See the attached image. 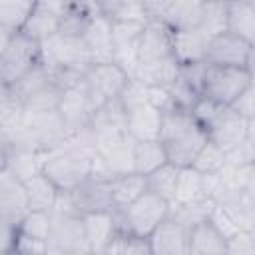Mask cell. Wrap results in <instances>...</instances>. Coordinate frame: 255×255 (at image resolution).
Wrapping results in <instances>:
<instances>
[{
    "instance_id": "cell-1",
    "label": "cell",
    "mask_w": 255,
    "mask_h": 255,
    "mask_svg": "<svg viewBox=\"0 0 255 255\" xmlns=\"http://www.w3.org/2000/svg\"><path fill=\"white\" fill-rule=\"evenodd\" d=\"M94 157L96 153L92 145V133L88 129L80 135L70 137L68 143L62 145L60 149L48 151L42 173L60 191H72L92 175Z\"/></svg>"
},
{
    "instance_id": "cell-2",
    "label": "cell",
    "mask_w": 255,
    "mask_h": 255,
    "mask_svg": "<svg viewBox=\"0 0 255 255\" xmlns=\"http://www.w3.org/2000/svg\"><path fill=\"white\" fill-rule=\"evenodd\" d=\"M159 141L165 149L167 163L175 167H191L195 155L207 143V131L193 120L191 112L175 106L161 112Z\"/></svg>"
},
{
    "instance_id": "cell-3",
    "label": "cell",
    "mask_w": 255,
    "mask_h": 255,
    "mask_svg": "<svg viewBox=\"0 0 255 255\" xmlns=\"http://www.w3.org/2000/svg\"><path fill=\"white\" fill-rule=\"evenodd\" d=\"M76 213V215H90V213H106L116 211L112 193H110V179L100 175H90L72 191H62L58 203L52 213Z\"/></svg>"
},
{
    "instance_id": "cell-4",
    "label": "cell",
    "mask_w": 255,
    "mask_h": 255,
    "mask_svg": "<svg viewBox=\"0 0 255 255\" xmlns=\"http://www.w3.org/2000/svg\"><path fill=\"white\" fill-rule=\"evenodd\" d=\"M116 213L122 231L147 239L169 217V203L145 189L133 203Z\"/></svg>"
},
{
    "instance_id": "cell-5",
    "label": "cell",
    "mask_w": 255,
    "mask_h": 255,
    "mask_svg": "<svg viewBox=\"0 0 255 255\" xmlns=\"http://www.w3.org/2000/svg\"><path fill=\"white\" fill-rule=\"evenodd\" d=\"M128 80H129V76L114 62L92 64L84 72L82 82H80V86L86 94L90 112L94 114L102 106L118 100V96L122 94Z\"/></svg>"
},
{
    "instance_id": "cell-6",
    "label": "cell",
    "mask_w": 255,
    "mask_h": 255,
    "mask_svg": "<svg viewBox=\"0 0 255 255\" xmlns=\"http://www.w3.org/2000/svg\"><path fill=\"white\" fill-rule=\"evenodd\" d=\"M253 72L243 68H223L205 64L203 82H201V96L211 100L217 106L229 108L241 92L253 86Z\"/></svg>"
},
{
    "instance_id": "cell-7",
    "label": "cell",
    "mask_w": 255,
    "mask_h": 255,
    "mask_svg": "<svg viewBox=\"0 0 255 255\" xmlns=\"http://www.w3.org/2000/svg\"><path fill=\"white\" fill-rule=\"evenodd\" d=\"M40 64H42L40 42L28 38L22 32H16L8 48L0 56V86L12 88Z\"/></svg>"
},
{
    "instance_id": "cell-8",
    "label": "cell",
    "mask_w": 255,
    "mask_h": 255,
    "mask_svg": "<svg viewBox=\"0 0 255 255\" xmlns=\"http://www.w3.org/2000/svg\"><path fill=\"white\" fill-rule=\"evenodd\" d=\"M46 249L64 255H88L90 245L86 237L84 217L76 213H52L50 235L46 239Z\"/></svg>"
},
{
    "instance_id": "cell-9",
    "label": "cell",
    "mask_w": 255,
    "mask_h": 255,
    "mask_svg": "<svg viewBox=\"0 0 255 255\" xmlns=\"http://www.w3.org/2000/svg\"><path fill=\"white\" fill-rule=\"evenodd\" d=\"M253 54H255L253 44L229 32H223V34L209 38L205 64L223 66V68H243V70L253 72Z\"/></svg>"
},
{
    "instance_id": "cell-10",
    "label": "cell",
    "mask_w": 255,
    "mask_h": 255,
    "mask_svg": "<svg viewBox=\"0 0 255 255\" xmlns=\"http://www.w3.org/2000/svg\"><path fill=\"white\" fill-rule=\"evenodd\" d=\"M205 131L207 139L227 153L243 143L249 135H255V120H243L231 108H221Z\"/></svg>"
},
{
    "instance_id": "cell-11",
    "label": "cell",
    "mask_w": 255,
    "mask_h": 255,
    "mask_svg": "<svg viewBox=\"0 0 255 255\" xmlns=\"http://www.w3.org/2000/svg\"><path fill=\"white\" fill-rule=\"evenodd\" d=\"M24 128L36 147L42 151H54L68 143L70 133L60 120L58 112H46V114H26L24 112Z\"/></svg>"
},
{
    "instance_id": "cell-12",
    "label": "cell",
    "mask_w": 255,
    "mask_h": 255,
    "mask_svg": "<svg viewBox=\"0 0 255 255\" xmlns=\"http://www.w3.org/2000/svg\"><path fill=\"white\" fill-rule=\"evenodd\" d=\"M145 24L143 22H112V42H114L112 62L118 64L129 78L133 76L137 66V44Z\"/></svg>"
},
{
    "instance_id": "cell-13",
    "label": "cell",
    "mask_w": 255,
    "mask_h": 255,
    "mask_svg": "<svg viewBox=\"0 0 255 255\" xmlns=\"http://www.w3.org/2000/svg\"><path fill=\"white\" fill-rule=\"evenodd\" d=\"M66 2H58V0H48V2H34L26 24L22 26V34H26L28 38L36 40V42H46L52 36L58 34L60 28V18L64 12Z\"/></svg>"
},
{
    "instance_id": "cell-14",
    "label": "cell",
    "mask_w": 255,
    "mask_h": 255,
    "mask_svg": "<svg viewBox=\"0 0 255 255\" xmlns=\"http://www.w3.org/2000/svg\"><path fill=\"white\" fill-rule=\"evenodd\" d=\"M56 112H58L60 120L64 122V126H66V129H68L70 137L88 131L92 112H90L86 94H84V90H82L80 84L74 86V88L64 90V94H62V98H60V104H58Z\"/></svg>"
},
{
    "instance_id": "cell-15",
    "label": "cell",
    "mask_w": 255,
    "mask_h": 255,
    "mask_svg": "<svg viewBox=\"0 0 255 255\" xmlns=\"http://www.w3.org/2000/svg\"><path fill=\"white\" fill-rule=\"evenodd\" d=\"M28 199L24 181L12 175L8 169L0 171V217L18 225V221L28 213Z\"/></svg>"
},
{
    "instance_id": "cell-16",
    "label": "cell",
    "mask_w": 255,
    "mask_h": 255,
    "mask_svg": "<svg viewBox=\"0 0 255 255\" xmlns=\"http://www.w3.org/2000/svg\"><path fill=\"white\" fill-rule=\"evenodd\" d=\"M171 40H173V32L165 24L147 22L143 26V32L137 44V64H149V62H157L173 56Z\"/></svg>"
},
{
    "instance_id": "cell-17",
    "label": "cell",
    "mask_w": 255,
    "mask_h": 255,
    "mask_svg": "<svg viewBox=\"0 0 255 255\" xmlns=\"http://www.w3.org/2000/svg\"><path fill=\"white\" fill-rule=\"evenodd\" d=\"M46 159V151L32 147V145H20V143H4V169H8L18 179H28L36 173H42Z\"/></svg>"
},
{
    "instance_id": "cell-18",
    "label": "cell",
    "mask_w": 255,
    "mask_h": 255,
    "mask_svg": "<svg viewBox=\"0 0 255 255\" xmlns=\"http://www.w3.org/2000/svg\"><path fill=\"white\" fill-rule=\"evenodd\" d=\"M82 40H84V44H86L94 64L112 62L114 42H112V20L110 18H106L100 12H96L92 16V20L88 22Z\"/></svg>"
},
{
    "instance_id": "cell-19",
    "label": "cell",
    "mask_w": 255,
    "mask_h": 255,
    "mask_svg": "<svg viewBox=\"0 0 255 255\" xmlns=\"http://www.w3.org/2000/svg\"><path fill=\"white\" fill-rule=\"evenodd\" d=\"M151 255H187V229L167 217L147 237Z\"/></svg>"
},
{
    "instance_id": "cell-20",
    "label": "cell",
    "mask_w": 255,
    "mask_h": 255,
    "mask_svg": "<svg viewBox=\"0 0 255 255\" xmlns=\"http://www.w3.org/2000/svg\"><path fill=\"white\" fill-rule=\"evenodd\" d=\"M126 129L133 141L159 139L161 129V110L151 104H143L126 114Z\"/></svg>"
},
{
    "instance_id": "cell-21",
    "label": "cell",
    "mask_w": 255,
    "mask_h": 255,
    "mask_svg": "<svg viewBox=\"0 0 255 255\" xmlns=\"http://www.w3.org/2000/svg\"><path fill=\"white\" fill-rule=\"evenodd\" d=\"M84 227H86V237L90 245V253H104L116 233L120 231L118 223V213L116 211H106V213H90L84 215Z\"/></svg>"
},
{
    "instance_id": "cell-22",
    "label": "cell",
    "mask_w": 255,
    "mask_h": 255,
    "mask_svg": "<svg viewBox=\"0 0 255 255\" xmlns=\"http://www.w3.org/2000/svg\"><path fill=\"white\" fill-rule=\"evenodd\" d=\"M207 44H209V36H205L199 28L173 32L171 54L179 62V66L199 64V62H205Z\"/></svg>"
},
{
    "instance_id": "cell-23",
    "label": "cell",
    "mask_w": 255,
    "mask_h": 255,
    "mask_svg": "<svg viewBox=\"0 0 255 255\" xmlns=\"http://www.w3.org/2000/svg\"><path fill=\"white\" fill-rule=\"evenodd\" d=\"M201 8L203 2L197 0H165V8L159 22L165 24L171 32L193 30L199 26Z\"/></svg>"
},
{
    "instance_id": "cell-24",
    "label": "cell",
    "mask_w": 255,
    "mask_h": 255,
    "mask_svg": "<svg viewBox=\"0 0 255 255\" xmlns=\"http://www.w3.org/2000/svg\"><path fill=\"white\" fill-rule=\"evenodd\" d=\"M217 205L231 217L239 231H255V195L253 193H239L229 191L225 193Z\"/></svg>"
},
{
    "instance_id": "cell-25",
    "label": "cell",
    "mask_w": 255,
    "mask_h": 255,
    "mask_svg": "<svg viewBox=\"0 0 255 255\" xmlns=\"http://www.w3.org/2000/svg\"><path fill=\"white\" fill-rule=\"evenodd\" d=\"M177 74H179V62L173 56H169L157 62L137 64L131 78L147 88H169L175 82Z\"/></svg>"
},
{
    "instance_id": "cell-26",
    "label": "cell",
    "mask_w": 255,
    "mask_h": 255,
    "mask_svg": "<svg viewBox=\"0 0 255 255\" xmlns=\"http://www.w3.org/2000/svg\"><path fill=\"white\" fill-rule=\"evenodd\" d=\"M187 255H225V237L209 221H201L187 231Z\"/></svg>"
},
{
    "instance_id": "cell-27",
    "label": "cell",
    "mask_w": 255,
    "mask_h": 255,
    "mask_svg": "<svg viewBox=\"0 0 255 255\" xmlns=\"http://www.w3.org/2000/svg\"><path fill=\"white\" fill-rule=\"evenodd\" d=\"M227 32L255 46V2H227Z\"/></svg>"
},
{
    "instance_id": "cell-28",
    "label": "cell",
    "mask_w": 255,
    "mask_h": 255,
    "mask_svg": "<svg viewBox=\"0 0 255 255\" xmlns=\"http://www.w3.org/2000/svg\"><path fill=\"white\" fill-rule=\"evenodd\" d=\"M24 189H26L28 209L30 211H48V213L54 211L58 197L62 193L44 173H36L32 177L24 179Z\"/></svg>"
},
{
    "instance_id": "cell-29",
    "label": "cell",
    "mask_w": 255,
    "mask_h": 255,
    "mask_svg": "<svg viewBox=\"0 0 255 255\" xmlns=\"http://www.w3.org/2000/svg\"><path fill=\"white\" fill-rule=\"evenodd\" d=\"M98 12L96 2H66L62 18H60V36L68 38H82L88 22Z\"/></svg>"
},
{
    "instance_id": "cell-30",
    "label": "cell",
    "mask_w": 255,
    "mask_h": 255,
    "mask_svg": "<svg viewBox=\"0 0 255 255\" xmlns=\"http://www.w3.org/2000/svg\"><path fill=\"white\" fill-rule=\"evenodd\" d=\"M145 177L131 171V173H124V175H116L110 179V193H112V201H114V209L122 211L124 207H128L129 203H133L143 191H145Z\"/></svg>"
},
{
    "instance_id": "cell-31",
    "label": "cell",
    "mask_w": 255,
    "mask_h": 255,
    "mask_svg": "<svg viewBox=\"0 0 255 255\" xmlns=\"http://www.w3.org/2000/svg\"><path fill=\"white\" fill-rule=\"evenodd\" d=\"M167 163L165 149L159 139H145L133 143V171L139 175H149L157 167Z\"/></svg>"
},
{
    "instance_id": "cell-32",
    "label": "cell",
    "mask_w": 255,
    "mask_h": 255,
    "mask_svg": "<svg viewBox=\"0 0 255 255\" xmlns=\"http://www.w3.org/2000/svg\"><path fill=\"white\" fill-rule=\"evenodd\" d=\"M92 133H108V131H128L126 129V114L120 106L118 100L102 106L96 110L90 118V128Z\"/></svg>"
},
{
    "instance_id": "cell-33",
    "label": "cell",
    "mask_w": 255,
    "mask_h": 255,
    "mask_svg": "<svg viewBox=\"0 0 255 255\" xmlns=\"http://www.w3.org/2000/svg\"><path fill=\"white\" fill-rule=\"evenodd\" d=\"M24 120V106L10 88L0 86V139L20 128Z\"/></svg>"
},
{
    "instance_id": "cell-34",
    "label": "cell",
    "mask_w": 255,
    "mask_h": 255,
    "mask_svg": "<svg viewBox=\"0 0 255 255\" xmlns=\"http://www.w3.org/2000/svg\"><path fill=\"white\" fill-rule=\"evenodd\" d=\"M199 197H203L201 173H197L193 167H181L177 173V183H175V191H173V199L169 203V209L177 207V205H185V203L195 201Z\"/></svg>"
},
{
    "instance_id": "cell-35",
    "label": "cell",
    "mask_w": 255,
    "mask_h": 255,
    "mask_svg": "<svg viewBox=\"0 0 255 255\" xmlns=\"http://www.w3.org/2000/svg\"><path fill=\"white\" fill-rule=\"evenodd\" d=\"M215 201L209 199V197H199L195 201H189L185 205H177V207H171L169 209V217H173L179 225H183L187 231L201 223V221H207L211 209H213Z\"/></svg>"
},
{
    "instance_id": "cell-36",
    "label": "cell",
    "mask_w": 255,
    "mask_h": 255,
    "mask_svg": "<svg viewBox=\"0 0 255 255\" xmlns=\"http://www.w3.org/2000/svg\"><path fill=\"white\" fill-rule=\"evenodd\" d=\"M177 173H179V167H175L171 163H163L161 167H157L155 171L145 175L147 191H151V193L159 195L161 199H165L167 203H171L175 183H177Z\"/></svg>"
},
{
    "instance_id": "cell-37",
    "label": "cell",
    "mask_w": 255,
    "mask_h": 255,
    "mask_svg": "<svg viewBox=\"0 0 255 255\" xmlns=\"http://www.w3.org/2000/svg\"><path fill=\"white\" fill-rule=\"evenodd\" d=\"M50 225H52V213H48V211H28L18 221L16 229H18L20 237L46 243V239L50 235Z\"/></svg>"
},
{
    "instance_id": "cell-38",
    "label": "cell",
    "mask_w": 255,
    "mask_h": 255,
    "mask_svg": "<svg viewBox=\"0 0 255 255\" xmlns=\"http://www.w3.org/2000/svg\"><path fill=\"white\" fill-rule=\"evenodd\" d=\"M197 28L209 38L227 32V2H203Z\"/></svg>"
},
{
    "instance_id": "cell-39",
    "label": "cell",
    "mask_w": 255,
    "mask_h": 255,
    "mask_svg": "<svg viewBox=\"0 0 255 255\" xmlns=\"http://www.w3.org/2000/svg\"><path fill=\"white\" fill-rule=\"evenodd\" d=\"M62 94H64V90H62L56 82H50L48 86H44L42 90H38L36 94H32L28 100H24V112H26V114L56 112Z\"/></svg>"
},
{
    "instance_id": "cell-40",
    "label": "cell",
    "mask_w": 255,
    "mask_h": 255,
    "mask_svg": "<svg viewBox=\"0 0 255 255\" xmlns=\"http://www.w3.org/2000/svg\"><path fill=\"white\" fill-rule=\"evenodd\" d=\"M34 2L28 0H0V26L12 32H20Z\"/></svg>"
},
{
    "instance_id": "cell-41",
    "label": "cell",
    "mask_w": 255,
    "mask_h": 255,
    "mask_svg": "<svg viewBox=\"0 0 255 255\" xmlns=\"http://www.w3.org/2000/svg\"><path fill=\"white\" fill-rule=\"evenodd\" d=\"M225 163H227V153H225L221 147H217L215 143H211V141L207 139V143H205V145L201 147V151L195 155L191 167H193L197 173L207 175V173H219V171L225 167Z\"/></svg>"
},
{
    "instance_id": "cell-42",
    "label": "cell",
    "mask_w": 255,
    "mask_h": 255,
    "mask_svg": "<svg viewBox=\"0 0 255 255\" xmlns=\"http://www.w3.org/2000/svg\"><path fill=\"white\" fill-rule=\"evenodd\" d=\"M104 255H151V251L147 239L135 237L120 229L112 239V243L108 245V249L104 251Z\"/></svg>"
},
{
    "instance_id": "cell-43",
    "label": "cell",
    "mask_w": 255,
    "mask_h": 255,
    "mask_svg": "<svg viewBox=\"0 0 255 255\" xmlns=\"http://www.w3.org/2000/svg\"><path fill=\"white\" fill-rule=\"evenodd\" d=\"M50 82H54L52 80V74L48 72V68L44 66V64H40V66H36L30 74H26L18 84H14L10 90L16 94V98L22 102V106H24V100H28L32 94H36L38 90H42L44 86H48Z\"/></svg>"
},
{
    "instance_id": "cell-44",
    "label": "cell",
    "mask_w": 255,
    "mask_h": 255,
    "mask_svg": "<svg viewBox=\"0 0 255 255\" xmlns=\"http://www.w3.org/2000/svg\"><path fill=\"white\" fill-rule=\"evenodd\" d=\"M225 255H255V231H237L225 239Z\"/></svg>"
},
{
    "instance_id": "cell-45",
    "label": "cell",
    "mask_w": 255,
    "mask_h": 255,
    "mask_svg": "<svg viewBox=\"0 0 255 255\" xmlns=\"http://www.w3.org/2000/svg\"><path fill=\"white\" fill-rule=\"evenodd\" d=\"M207 221L225 237V239H229L231 235H235L239 229H237V225L231 221V217L223 211V207L221 205H213V209H211V213H209V217H207Z\"/></svg>"
},
{
    "instance_id": "cell-46",
    "label": "cell",
    "mask_w": 255,
    "mask_h": 255,
    "mask_svg": "<svg viewBox=\"0 0 255 255\" xmlns=\"http://www.w3.org/2000/svg\"><path fill=\"white\" fill-rule=\"evenodd\" d=\"M229 108L235 114H239L243 120H255V84L249 86L245 92H241L239 98Z\"/></svg>"
},
{
    "instance_id": "cell-47",
    "label": "cell",
    "mask_w": 255,
    "mask_h": 255,
    "mask_svg": "<svg viewBox=\"0 0 255 255\" xmlns=\"http://www.w3.org/2000/svg\"><path fill=\"white\" fill-rule=\"evenodd\" d=\"M44 251H46V243L32 241V239L18 235L14 247L10 251H6L4 255H44Z\"/></svg>"
},
{
    "instance_id": "cell-48",
    "label": "cell",
    "mask_w": 255,
    "mask_h": 255,
    "mask_svg": "<svg viewBox=\"0 0 255 255\" xmlns=\"http://www.w3.org/2000/svg\"><path fill=\"white\" fill-rule=\"evenodd\" d=\"M16 237H18L16 225L0 217V255H4L6 251H10L14 247Z\"/></svg>"
},
{
    "instance_id": "cell-49",
    "label": "cell",
    "mask_w": 255,
    "mask_h": 255,
    "mask_svg": "<svg viewBox=\"0 0 255 255\" xmlns=\"http://www.w3.org/2000/svg\"><path fill=\"white\" fill-rule=\"evenodd\" d=\"M16 32H12V30H8V28H2L0 26V56L4 54V50L8 48V44H10V40H12V36H14Z\"/></svg>"
},
{
    "instance_id": "cell-50",
    "label": "cell",
    "mask_w": 255,
    "mask_h": 255,
    "mask_svg": "<svg viewBox=\"0 0 255 255\" xmlns=\"http://www.w3.org/2000/svg\"><path fill=\"white\" fill-rule=\"evenodd\" d=\"M4 163H6V161H4V141L0 139V171L4 169Z\"/></svg>"
},
{
    "instance_id": "cell-51",
    "label": "cell",
    "mask_w": 255,
    "mask_h": 255,
    "mask_svg": "<svg viewBox=\"0 0 255 255\" xmlns=\"http://www.w3.org/2000/svg\"><path fill=\"white\" fill-rule=\"evenodd\" d=\"M88 255H104V253H88Z\"/></svg>"
}]
</instances>
